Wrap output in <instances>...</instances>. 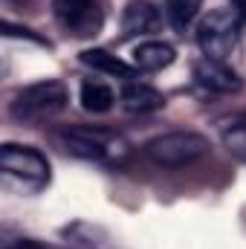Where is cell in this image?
Returning <instances> with one entry per match:
<instances>
[{"label":"cell","mask_w":246,"mask_h":249,"mask_svg":"<svg viewBox=\"0 0 246 249\" xmlns=\"http://www.w3.org/2000/svg\"><path fill=\"white\" fill-rule=\"evenodd\" d=\"M53 142L72 157L96 160V162H124L130 157L127 139L102 127H78V124L61 127V130H53Z\"/></svg>","instance_id":"1"},{"label":"cell","mask_w":246,"mask_h":249,"mask_svg":"<svg viewBox=\"0 0 246 249\" xmlns=\"http://www.w3.org/2000/svg\"><path fill=\"white\" fill-rule=\"evenodd\" d=\"M209 151H211L209 139L200 136V133H194V130L162 133V136H154V139L145 145L148 160H154L157 165H165V168H183V165H191V162L203 160Z\"/></svg>","instance_id":"2"},{"label":"cell","mask_w":246,"mask_h":249,"mask_svg":"<svg viewBox=\"0 0 246 249\" xmlns=\"http://www.w3.org/2000/svg\"><path fill=\"white\" fill-rule=\"evenodd\" d=\"M241 18L235 9H211L200 23H197V44L203 50L206 58L214 61H226L232 55V50L238 47V35H241Z\"/></svg>","instance_id":"3"},{"label":"cell","mask_w":246,"mask_h":249,"mask_svg":"<svg viewBox=\"0 0 246 249\" xmlns=\"http://www.w3.org/2000/svg\"><path fill=\"white\" fill-rule=\"evenodd\" d=\"M67 102H70V96H67V87L61 81H38V84L23 87L12 99L9 113L18 122H38V119L61 113Z\"/></svg>","instance_id":"4"},{"label":"cell","mask_w":246,"mask_h":249,"mask_svg":"<svg viewBox=\"0 0 246 249\" xmlns=\"http://www.w3.org/2000/svg\"><path fill=\"white\" fill-rule=\"evenodd\" d=\"M0 168L15 177V180H23V186L41 188L50 180V162L41 151L29 148V145H3L0 148Z\"/></svg>","instance_id":"5"},{"label":"cell","mask_w":246,"mask_h":249,"mask_svg":"<svg viewBox=\"0 0 246 249\" xmlns=\"http://www.w3.org/2000/svg\"><path fill=\"white\" fill-rule=\"evenodd\" d=\"M58 26L75 38H90L102 29V9L96 0H53Z\"/></svg>","instance_id":"6"},{"label":"cell","mask_w":246,"mask_h":249,"mask_svg":"<svg viewBox=\"0 0 246 249\" xmlns=\"http://www.w3.org/2000/svg\"><path fill=\"white\" fill-rule=\"evenodd\" d=\"M194 78L200 87H206L211 93H223V96L244 90V81L232 67H226L223 61H214V58H206V55L194 64Z\"/></svg>","instance_id":"7"},{"label":"cell","mask_w":246,"mask_h":249,"mask_svg":"<svg viewBox=\"0 0 246 249\" xmlns=\"http://www.w3.org/2000/svg\"><path fill=\"white\" fill-rule=\"evenodd\" d=\"M162 23V15L148 0H133L122 12V32L124 35H151Z\"/></svg>","instance_id":"8"},{"label":"cell","mask_w":246,"mask_h":249,"mask_svg":"<svg viewBox=\"0 0 246 249\" xmlns=\"http://www.w3.org/2000/svg\"><path fill=\"white\" fill-rule=\"evenodd\" d=\"M119 102L127 113H154V110L165 107V96L142 81H124Z\"/></svg>","instance_id":"9"},{"label":"cell","mask_w":246,"mask_h":249,"mask_svg":"<svg viewBox=\"0 0 246 249\" xmlns=\"http://www.w3.org/2000/svg\"><path fill=\"white\" fill-rule=\"evenodd\" d=\"M174 58H177V53L165 41H145L133 50V67L142 72H159V70L171 67Z\"/></svg>","instance_id":"10"},{"label":"cell","mask_w":246,"mask_h":249,"mask_svg":"<svg viewBox=\"0 0 246 249\" xmlns=\"http://www.w3.org/2000/svg\"><path fill=\"white\" fill-rule=\"evenodd\" d=\"M81 64L99 70V72H107V75H119V78H133L139 70L130 67V64L119 61L116 55H110L107 50H84L81 53Z\"/></svg>","instance_id":"11"},{"label":"cell","mask_w":246,"mask_h":249,"mask_svg":"<svg viewBox=\"0 0 246 249\" xmlns=\"http://www.w3.org/2000/svg\"><path fill=\"white\" fill-rule=\"evenodd\" d=\"M113 102H116V96L107 84H102V81H84L81 84V107L87 113H107L113 107Z\"/></svg>","instance_id":"12"},{"label":"cell","mask_w":246,"mask_h":249,"mask_svg":"<svg viewBox=\"0 0 246 249\" xmlns=\"http://www.w3.org/2000/svg\"><path fill=\"white\" fill-rule=\"evenodd\" d=\"M220 136H223V145L229 148V154H232L235 160L246 162V113L229 119V122L223 124Z\"/></svg>","instance_id":"13"},{"label":"cell","mask_w":246,"mask_h":249,"mask_svg":"<svg viewBox=\"0 0 246 249\" xmlns=\"http://www.w3.org/2000/svg\"><path fill=\"white\" fill-rule=\"evenodd\" d=\"M200 9H203V0H165V15H168L171 26L180 29V32L194 23Z\"/></svg>","instance_id":"14"},{"label":"cell","mask_w":246,"mask_h":249,"mask_svg":"<svg viewBox=\"0 0 246 249\" xmlns=\"http://www.w3.org/2000/svg\"><path fill=\"white\" fill-rule=\"evenodd\" d=\"M3 249H44V247L35 244V241H29V238H20V241H9Z\"/></svg>","instance_id":"15"},{"label":"cell","mask_w":246,"mask_h":249,"mask_svg":"<svg viewBox=\"0 0 246 249\" xmlns=\"http://www.w3.org/2000/svg\"><path fill=\"white\" fill-rule=\"evenodd\" d=\"M232 9L238 12V18L246 23V0H232Z\"/></svg>","instance_id":"16"}]
</instances>
